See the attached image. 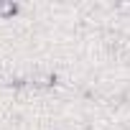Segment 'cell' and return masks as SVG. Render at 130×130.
<instances>
[{
  "label": "cell",
  "mask_w": 130,
  "mask_h": 130,
  "mask_svg": "<svg viewBox=\"0 0 130 130\" xmlns=\"http://www.w3.org/2000/svg\"><path fill=\"white\" fill-rule=\"evenodd\" d=\"M117 10H122V13H130V3H122V5H117Z\"/></svg>",
  "instance_id": "3957f363"
},
{
  "label": "cell",
  "mask_w": 130,
  "mask_h": 130,
  "mask_svg": "<svg viewBox=\"0 0 130 130\" xmlns=\"http://www.w3.org/2000/svg\"><path fill=\"white\" fill-rule=\"evenodd\" d=\"M18 13V5L13 0H0V18H13Z\"/></svg>",
  "instance_id": "7a4b0ae2"
},
{
  "label": "cell",
  "mask_w": 130,
  "mask_h": 130,
  "mask_svg": "<svg viewBox=\"0 0 130 130\" xmlns=\"http://www.w3.org/2000/svg\"><path fill=\"white\" fill-rule=\"evenodd\" d=\"M28 82H31V87H51L56 82V77L54 74H33Z\"/></svg>",
  "instance_id": "6da1fadb"
}]
</instances>
